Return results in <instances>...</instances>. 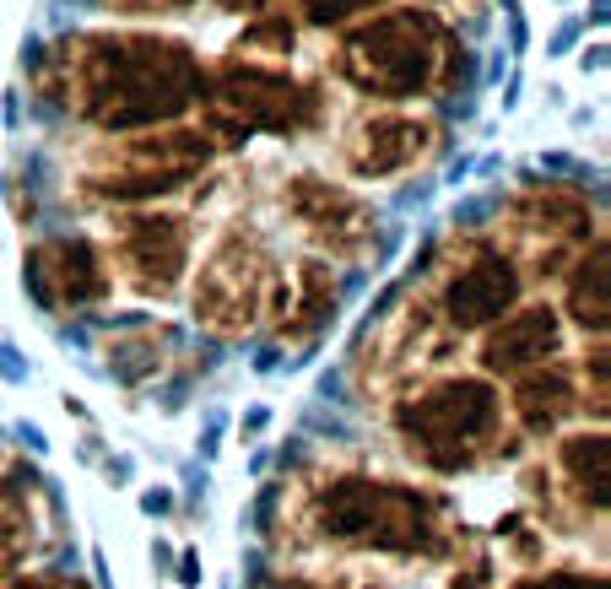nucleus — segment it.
<instances>
[{
	"instance_id": "1",
	"label": "nucleus",
	"mask_w": 611,
	"mask_h": 589,
	"mask_svg": "<svg viewBox=\"0 0 611 589\" xmlns=\"http://www.w3.org/2000/svg\"><path fill=\"white\" fill-rule=\"evenodd\" d=\"M33 82L71 119L125 136V130L174 125L201 103L206 65L184 38L114 28V33H71L49 44L33 65Z\"/></svg>"
},
{
	"instance_id": "2",
	"label": "nucleus",
	"mask_w": 611,
	"mask_h": 589,
	"mask_svg": "<svg viewBox=\"0 0 611 589\" xmlns=\"http://www.w3.org/2000/svg\"><path fill=\"white\" fill-rule=\"evenodd\" d=\"M466 71V49H460L449 17L428 0H395L368 17L341 28L336 44V76L363 98L379 103H417L433 92H449Z\"/></svg>"
},
{
	"instance_id": "3",
	"label": "nucleus",
	"mask_w": 611,
	"mask_h": 589,
	"mask_svg": "<svg viewBox=\"0 0 611 589\" xmlns=\"http://www.w3.org/2000/svg\"><path fill=\"white\" fill-rule=\"evenodd\" d=\"M303 525L320 546L336 552H368V557H401V562H428L455 546L449 503L428 487L390 476H330L309 492Z\"/></svg>"
},
{
	"instance_id": "4",
	"label": "nucleus",
	"mask_w": 611,
	"mask_h": 589,
	"mask_svg": "<svg viewBox=\"0 0 611 589\" xmlns=\"http://www.w3.org/2000/svg\"><path fill=\"white\" fill-rule=\"evenodd\" d=\"M390 422L401 449L433 476H466L514 454L503 390L487 373H438L395 400Z\"/></svg>"
},
{
	"instance_id": "5",
	"label": "nucleus",
	"mask_w": 611,
	"mask_h": 589,
	"mask_svg": "<svg viewBox=\"0 0 611 589\" xmlns=\"http://www.w3.org/2000/svg\"><path fill=\"white\" fill-rule=\"evenodd\" d=\"M222 146L190 119L152 130H125V136H103L82 152V195L103 206H146L157 195H174L190 179L217 163Z\"/></svg>"
},
{
	"instance_id": "6",
	"label": "nucleus",
	"mask_w": 611,
	"mask_h": 589,
	"mask_svg": "<svg viewBox=\"0 0 611 589\" xmlns=\"http://www.w3.org/2000/svg\"><path fill=\"white\" fill-rule=\"evenodd\" d=\"M195 125L217 146H244L255 136H303L320 119V92L303 87L287 65H249L222 60L217 76H206Z\"/></svg>"
},
{
	"instance_id": "7",
	"label": "nucleus",
	"mask_w": 611,
	"mask_h": 589,
	"mask_svg": "<svg viewBox=\"0 0 611 589\" xmlns=\"http://www.w3.org/2000/svg\"><path fill=\"white\" fill-rule=\"evenodd\" d=\"M271 244H265L260 227L233 222L211 238L201 271L190 281V314L206 336L217 341H238L260 325L265 314V287H271Z\"/></svg>"
},
{
	"instance_id": "8",
	"label": "nucleus",
	"mask_w": 611,
	"mask_h": 589,
	"mask_svg": "<svg viewBox=\"0 0 611 589\" xmlns=\"http://www.w3.org/2000/svg\"><path fill=\"white\" fill-rule=\"evenodd\" d=\"M595 233H601L595 200L563 179L525 184L498 222V244L520 260L525 276H557Z\"/></svg>"
},
{
	"instance_id": "9",
	"label": "nucleus",
	"mask_w": 611,
	"mask_h": 589,
	"mask_svg": "<svg viewBox=\"0 0 611 589\" xmlns=\"http://www.w3.org/2000/svg\"><path fill=\"white\" fill-rule=\"evenodd\" d=\"M525 303V271L498 238H466L438 276L433 314L449 336H482L503 314Z\"/></svg>"
},
{
	"instance_id": "10",
	"label": "nucleus",
	"mask_w": 611,
	"mask_h": 589,
	"mask_svg": "<svg viewBox=\"0 0 611 589\" xmlns=\"http://www.w3.org/2000/svg\"><path fill=\"white\" fill-rule=\"evenodd\" d=\"M190 244V222L179 211L130 206L125 217L109 222V238L98 249L109 260V276L136 298H174L190 271Z\"/></svg>"
},
{
	"instance_id": "11",
	"label": "nucleus",
	"mask_w": 611,
	"mask_h": 589,
	"mask_svg": "<svg viewBox=\"0 0 611 589\" xmlns=\"http://www.w3.org/2000/svg\"><path fill=\"white\" fill-rule=\"evenodd\" d=\"M276 206L320 260H363L374 249L379 217L352 184H336L325 173H292V179H282Z\"/></svg>"
},
{
	"instance_id": "12",
	"label": "nucleus",
	"mask_w": 611,
	"mask_h": 589,
	"mask_svg": "<svg viewBox=\"0 0 611 589\" xmlns=\"http://www.w3.org/2000/svg\"><path fill=\"white\" fill-rule=\"evenodd\" d=\"M433 152H438V125L422 109H406V103L363 109L341 130V168L363 184L401 179V173L428 163Z\"/></svg>"
},
{
	"instance_id": "13",
	"label": "nucleus",
	"mask_w": 611,
	"mask_h": 589,
	"mask_svg": "<svg viewBox=\"0 0 611 589\" xmlns=\"http://www.w3.org/2000/svg\"><path fill=\"white\" fill-rule=\"evenodd\" d=\"M22 287L38 298V309L49 314H87L103 309L114 292L109 260L103 249L82 233H49L22 254Z\"/></svg>"
},
{
	"instance_id": "14",
	"label": "nucleus",
	"mask_w": 611,
	"mask_h": 589,
	"mask_svg": "<svg viewBox=\"0 0 611 589\" xmlns=\"http://www.w3.org/2000/svg\"><path fill=\"white\" fill-rule=\"evenodd\" d=\"M336 309H341V276L330 271V260H320V254H303V260L271 271L260 319L276 346H314L336 325Z\"/></svg>"
},
{
	"instance_id": "15",
	"label": "nucleus",
	"mask_w": 611,
	"mask_h": 589,
	"mask_svg": "<svg viewBox=\"0 0 611 589\" xmlns=\"http://www.w3.org/2000/svg\"><path fill=\"white\" fill-rule=\"evenodd\" d=\"M563 346H568V325L552 303H514L498 325L482 330L476 363H482L487 379H514L525 368H541L552 357H563Z\"/></svg>"
},
{
	"instance_id": "16",
	"label": "nucleus",
	"mask_w": 611,
	"mask_h": 589,
	"mask_svg": "<svg viewBox=\"0 0 611 589\" xmlns=\"http://www.w3.org/2000/svg\"><path fill=\"white\" fill-rule=\"evenodd\" d=\"M547 460V476H552V498L568 503L579 519H606V481H611V438H606V422L595 427H574V433H557Z\"/></svg>"
},
{
	"instance_id": "17",
	"label": "nucleus",
	"mask_w": 611,
	"mask_h": 589,
	"mask_svg": "<svg viewBox=\"0 0 611 589\" xmlns=\"http://www.w3.org/2000/svg\"><path fill=\"white\" fill-rule=\"evenodd\" d=\"M509 427H520L525 438H557L579 411V384H574V363L552 357L541 368H525L509 379Z\"/></svg>"
},
{
	"instance_id": "18",
	"label": "nucleus",
	"mask_w": 611,
	"mask_h": 589,
	"mask_svg": "<svg viewBox=\"0 0 611 589\" xmlns=\"http://www.w3.org/2000/svg\"><path fill=\"white\" fill-rule=\"evenodd\" d=\"M606 265H611V244H606V233H595L590 244H584L574 260L563 265V325H574L584 330V336H595V341H606V319H611V276H606Z\"/></svg>"
},
{
	"instance_id": "19",
	"label": "nucleus",
	"mask_w": 611,
	"mask_h": 589,
	"mask_svg": "<svg viewBox=\"0 0 611 589\" xmlns=\"http://www.w3.org/2000/svg\"><path fill=\"white\" fill-rule=\"evenodd\" d=\"M168 346H174V330L168 325L130 319L125 330L103 336V368H109L125 390H141V384H152L157 373L168 368Z\"/></svg>"
},
{
	"instance_id": "20",
	"label": "nucleus",
	"mask_w": 611,
	"mask_h": 589,
	"mask_svg": "<svg viewBox=\"0 0 611 589\" xmlns=\"http://www.w3.org/2000/svg\"><path fill=\"white\" fill-rule=\"evenodd\" d=\"M33 498H38V492L28 487V481L0 476V579H11V573L28 562V552L38 546Z\"/></svg>"
},
{
	"instance_id": "21",
	"label": "nucleus",
	"mask_w": 611,
	"mask_h": 589,
	"mask_svg": "<svg viewBox=\"0 0 611 589\" xmlns=\"http://www.w3.org/2000/svg\"><path fill=\"white\" fill-rule=\"evenodd\" d=\"M298 49V17L292 11H260L249 17V28L228 44V60H249V65H287Z\"/></svg>"
},
{
	"instance_id": "22",
	"label": "nucleus",
	"mask_w": 611,
	"mask_h": 589,
	"mask_svg": "<svg viewBox=\"0 0 611 589\" xmlns=\"http://www.w3.org/2000/svg\"><path fill=\"white\" fill-rule=\"evenodd\" d=\"M444 589H498V562L487 541H460V557L449 568Z\"/></svg>"
},
{
	"instance_id": "23",
	"label": "nucleus",
	"mask_w": 611,
	"mask_h": 589,
	"mask_svg": "<svg viewBox=\"0 0 611 589\" xmlns=\"http://www.w3.org/2000/svg\"><path fill=\"white\" fill-rule=\"evenodd\" d=\"M606 341H595L584 352V363L574 368V384H579V406L595 411V422H606V406H611V384H606Z\"/></svg>"
},
{
	"instance_id": "24",
	"label": "nucleus",
	"mask_w": 611,
	"mask_h": 589,
	"mask_svg": "<svg viewBox=\"0 0 611 589\" xmlns=\"http://www.w3.org/2000/svg\"><path fill=\"white\" fill-rule=\"evenodd\" d=\"M379 6H395V0H298V17L309 28H347V22L368 17Z\"/></svg>"
},
{
	"instance_id": "25",
	"label": "nucleus",
	"mask_w": 611,
	"mask_h": 589,
	"mask_svg": "<svg viewBox=\"0 0 611 589\" xmlns=\"http://www.w3.org/2000/svg\"><path fill=\"white\" fill-rule=\"evenodd\" d=\"M509 589H606L601 568H547V573H520Z\"/></svg>"
},
{
	"instance_id": "26",
	"label": "nucleus",
	"mask_w": 611,
	"mask_h": 589,
	"mask_svg": "<svg viewBox=\"0 0 611 589\" xmlns=\"http://www.w3.org/2000/svg\"><path fill=\"white\" fill-rule=\"evenodd\" d=\"M98 6L114 11V17H163V11H179L190 0H98Z\"/></svg>"
},
{
	"instance_id": "27",
	"label": "nucleus",
	"mask_w": 611,
	"mask_h": 589,
	"mask_svg": "<svg viewBox=\"0 0 611 589\" xmlns=\"http://www.w3.org/2000/svg\"><path fill=\"white\" fill-rule=\"evenodd\" d=\"M6 589H82V584L65 579V573H55V568H38V573H11Z\"/></svg>"
},
{
	"instance_id": "28",
	"label": "nucleus",
	"mask_w": 611,
	"mask_h": 589,
	"mask_svg": "<svg viewBox=\"0 0 611 589\" xmlns=\"http://www.w3.org/2000/svg\"><path fill=\"white\" fill-rule=\"evenodd\" d=\"M255 589H352V584H330V579H309V573H265Z\"/></svg>"
},
{
	"instance_id": "29",
	"label": "nucleus",
	"mask_w": 611,
	"mask_h": 589,
	"mask_svg": "<svg viewBox=\"0 0 611 589\" xmlns=\"http://www.w3.org/2000/svg\"><path fill=\"white\" fill-rule=\"evenodd\" d=\"M217 11H233V17H260V11H271L276 0H211Z\"/></svg>"
},
{
	"instance_id": "30",
	"label": "nucleus",
	"mask_w": 611,
	"mask_h": 589,
	"mask_svg": "<svg viewBox=\"0 0 611 589\" xmlns=\"http://www.w3.org/2000/svg\"><path fill=\"white\" fill-rule=\"evenodd\" d=\"M0 379H28V368L17 363V352H11V346H0Z\"/></svg>"
},
{
	"instance_id": "31",
	"label": "nucleus",
	"mask_w": 611,
	"mask_h": 589,
	"mask_svg": "<svg viewBox=\"0 0 611 589\" xmlns=\"http://www.w3.org/2000/svg\"><path fill=\"white\" fill-rule=\"evenodd\" d=\"M141 508H146V514H168V508H174V492H163V487H157V492H146Z\"/></svg>"
},
{
	"instance_id": "32",
	"label": "nucleus",
	"mask_w": 611,
	"mask_h": 589,
	"mask_svg": "<svg viewBox=\"0 0 611 589\" xmlns=\"http://www.w3.org/2000/svg\"><path fill=\"white\" fill-rule=\"evenodd\" d=\"M179 584H190V589L201 584V562H195V552H184V557H179Z\"/></svg>"
},
{
	"instance_id": "33",
	"label": "nucleus",
	"mask_w": 611,
	"mask_h": 589,
	"mask_svg": "<svg viewBox=\"0 0 611 589\" xmlns=\"http://www.w3.org/2000/svg\"><path fill=\"white\" fill-rule=\"evenodd\" d=\"M584 71H601V65H606V44H590V49H584Z\"/></svg>"
},
{
	"instance_id": "34",
	"label": "nucleus",
	"mask_w": 611,
	"mask_h": 589,
	"mask_svg": "<svg viewBox=\"0 0 611 589\" xmlns=\"http://www.w3.org/2000/svg\"><path fill=\"white\" fill-rule=\"evenodd\" d=\"M265 422H271V417H265V411H249V422H244V444H249V438H255V433H260Z\"/></svg>"
},
{
	"instance_id": "35",
	"label": "nucleus",
	"mask_w": 611,
	"mask_h": 589,
	"mask_svg": "<svg viewBox=\"0 0 611 589\" xmlns=\"http://www.w3.org/2000/svg\"><path fill=\"white\" fill-rule=\"evenodd\" d=\"M428 6H438V11H444V6H466V11H471L476 0H428Z\"/></svg>"
}]
</instances>
